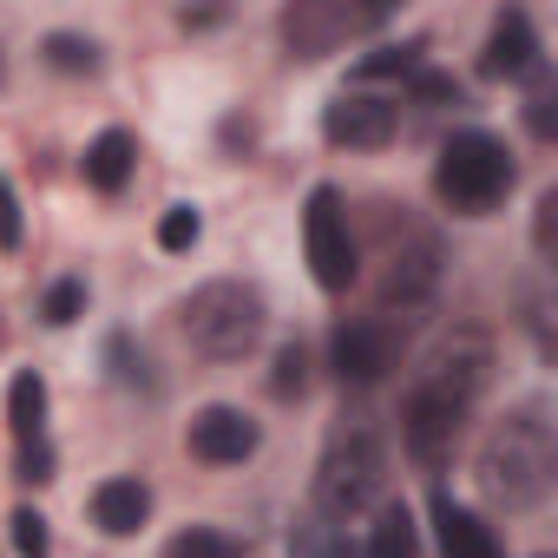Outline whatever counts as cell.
Here are the masks:
<instances>
[{
    "label": "cell",
    "mask_w": 558,
    "mask_h": 558,
    "mask_svg": "<svg viewBox=\"0 0 558 558\" xmlns=\"http://www.w3.org/2000/svg\"><path fill=\"white\" fill-rule=\"evenodd\" d=\"M486 362H493L486 342H480V336H460V342H447V349L421 368V381L408 388V401H401V440H408V453H414L421 466H440V460L453 453V434H460L473 395L486 388Z\"/></svg>",
    "instance_id": "obj_1"
},
{
    "label": "cell",
    "mask_w": 558,
    "mask_h": 558,
    "mask_svg": "<svg viewBox=\"0 0 558 558\" xmlns=\"http://www.w3.org/2000/svg\"><path fill=\"white\" fill-rule=\"evenodd\" d=\"M551 473H558V440H551L545 408L506 414V421L486 434V447H480V486H486L506 512H532V506L551 493Z\"/></svg>",
    "instance_id": "obj_2"
},
{
    "label": "cell",
    "mask_w": 558,
    "mask_h": 558,
    "mask_svg": "<svg viewBox=\"0 0 558 558\" xmlns=\"http://www.w3.org/2000/svg\"><path fill=\"white\" fill-rule=\"evenodd\" d=\"M178 323H184V342H191L197 355H210V362H243V355L263 342L269 310H263V290L236 283V276H217V283H204V290L184 296Z\"/></svg>",
    "instance_id": "obj_3"
},
{
    "label": "cell",
    "mask_w": 558,
    "mask_h": 558,
    "mask_svg": "<svg viewBox=\"0 0 558 558\" xmlns=\"http://www.w3.org/2000/svg\"><path fill=\"white\" fill-rule=\"evenodd\" d=\"M381 486H388L381 434H375L368 421L336 427V434H329V447H323V466H316V512L342 525V519L368 512V506L381 499Z\"/></svg>",
    "instance_id": "obj_4"
},
{
    "label": "cell",
    "mask_w": 558,
    "mask_h": 558,
    "mask_svg": "<svg viewBox=\"0 0 558 558\" xmlns=\"http://www.w3.org/2000/svg\"><path fill=\"white\" fill-rule=\"evenodd\" d=\"M434 191L447 210L460 217H486L506 204L512 191V151L493 138V132H453L440 145V165H434Z\"/></svg>",
    "instance_id": "obj_5"
},
{
    "label": "cell",
    "mask_w": 558,
    "mask_h": 558,
    "mask_svg": "<svg viewBox=\"0 0 558 558\" xmlns=\"http://www.w3.org/2000/svg\"><path fill=\"white\" fill-rule=\"evenodd\" d=\"M303 243H310V269L329 296H342L355 283V230H349V210H342V191L336 184H316L310 191V210H303Z\"/></svg>",
    "instance_id": "obj_6"
},
{
    "label": "cell",
    "mask_w": 558,
    "mask_h": 558,
    "mask_svg": "<svg viewBox=\"0 0 558 558\" xmlns=\"http://www.w3.org/2000/svg\"><path fill=\"white\" fill-rule=\"evenodd\" d=\"M395 125H401V112L381 93H336L323 106V138L329 145H349V151H381L395 138Z\"/></svg>",
    "instance_id": "obj_7"
},
{
    "label": "cell",
    "mask_w": 558,
    "mask_h": 558,
    "mask_svg": "<svg viewBox=\"0 0 558 558\" xmlns=\"http://www.w3.org/2000/svg\"><path fill=\"white\" fill-rule=\"evenodd\" d=\"M395 362H401V336H395L388 316H362V323H342V329H336V375H342V381L368 388V381H381Z\"/></svg>",
    "instance_id": "obj_8"
},
{
    "label": "cell",
    "mask_w": 558,
    "mask_h": 558,
    "mask_svg": "<svg viewBox=\"0 0 558 558\" xmlns=\"http://www.w3.org/2000/svg\"><path fill=\"white\" fill-rule=\"evenodd\" d=\"M434 283H440V243H434L427 230H408L401 243H388L381 303H401V310H414V303H427V296H434Z\"/></svg>",
    "instance_id": "obj_9"
},
{
    "label": "cell",
    "mask_w": 558,
    "mask_h": 558,
    "mask_svg": "<svg viewBox=\"0 0 558 558\" xmlns=\"http://www.w3.org/2000/svg\"><path fill=\"white\" fill-rule=\"evenodd\" d=\"M538 34H532V14L525 8H499L493 27H486V47H480V73L486 80H525L538 66Z\"/></svg>",
    "instance_id": "obj_10"
},
{
    "label": "cell",
    "mask_w": 558,
    "mask_h": 558,
    "mask_svg": "<svg viewBox=\"0 0 558 558\" xmlns=\"http://www.w3.org/2000/svg\"><path fill=\"white\" fill-rule=\"evenodd\" d=\"M381 14H349V8H323V0H296V8L283 14V40L290 53L316 60V53H336L355 27H375Z\"/></svg>",
    "instance_id": "obj_11"
},
{
    "label": "cell",
    "mask_w": 558,
    "mask_h": 558,
    "mask_svg": "<svg viewBox=\"0 0 558 558\" xmlns=\"http://www.w3.org/2000/svg\"><path fill=\"white\" fill-rule=\"evenodd\" d=\"M256 440H263V434H256V421H250L243 408H223V401H217V408H204V414L191 421V453H197V460H210V466H236V460H250V453H256Z\"/></svg>",
    "instance_id": "obj_12"
},
{
    "label": "cell",
    "mask_w": 558,
    "mask_h": 558,
    "mask_svg": "<svg viewBox=\"0 0 558 558\" xmlns=\"http://www.w3.org/2000/svg\"><path fill=\"white\" fill-rule=\"evenodd\" d=\"M145 519H151V486H145V480L119 473V480H99V486H93V525H99L106 538H132Z\"/></svg>",
    "instance_id": "obj_13"
},
{
    "label": "cell",
    "mask_w": 558,
    "mask_h": 558,
    "mask_svg": "<svg viewBox=\"0 0 558 558\" xmlns=\"http://www.w3.org/2000/svg\"><path fill=\"white\" fill-rule=\"evenodd\" d=\"M434 532H440V558H506L493 525L480 512H466L460 499H447V493H434Z\"/></svg>",
    "instance_id": "obj_14"
},
{
    "label": "cell",
    "mask_w": 558,
    "mask_h": 558,
    "mask_svg": "<svg viewBox=\"0 0 558 558\" xmlns=\"http://www.w3.org/2000/svg\"><path fill=\"white\" fill-rule=\"evenodd\" d=\"M80 165H86V184L112 197V191H125V184H132V171H138V138L112 125V132H99V138L86 145V158H80Z\"/></svg>",
    "instance_id": "obj_15"
},
{
    "label": "cell",
    "mask_w": 558,
    "mask_h": 558,
    "mask_svg": "<svg viewBox=\"0 0 558 558\" xmlns=\"http://www.w3.org/2000/svg\"><path fill=\"white\" fill-rule=\"evenodd\" d=\"M362 558H421V532H414V512H408L401 499H388V506L375 512Z\"/></svg>",
    "instance_id": "obj_16"
},
{
    "label": "cell",
    "mask_w": 558,
    "mask_h": 558,
    "mask_svg": "<svg viewBox=\"0 0 558 558\" xmlns=\"http://www.w3.org/2000/svg\"><path fill=\"white\" fill-rule=\"evenodd\" d=\"M8 427H14V440H47V381L34 368H21L8 381Z\"/></svg>",
    "instance_id": "obj_17"
},
{
    "label": "cell",
    "mask_w": 558,
    "mask_h": 558,
    "mask_svg": "<svg viewBox=\"0 0 558 558\" xmlns=\"http://www.w3.org/2000/svg\"><path fill=\"white\" fill-rule=\"evenodd\" d=\"M427 66V47L421 40H401V47H375L355 60V80H414Z\"/></svg>",
    "instance_id": "obj_18"
},
{
    "label": "cell",
    "mask_w": 558,
    "mask_h": 558,
    "mask_svg": "<svg viewBox=\"0 0 558 558\" xmlns=\"http://www.w3.org/2000/svg\"><path fill=\"white\" fill-rule=\"evenodd\" d=\"M525 80H532V99H525V125H532V138H551V132H558V80H551V66H545V60H538Z\"/></svg>",
    "instance_id": "obj_19"
},
{
    "label": "cell",
    "mask_w": 558,
    "mask_h": 558,
    "mask_svg": "<svg viewBox=\"0 0 558 558\" xmlns=\"http://www.w3.org/2000/svg\"><path fill=\"white\" fill-rule=\"evenodd\" d=\"M165 558H243V545H236L230 532H217V525H184V532L165 545Z\"/></svg>",
    "instance_id": "obj_20"
},
{
    "label": "cell",
    "mask_w": 558,
    "mask_h": 558,
    "mask_svg": "<svg viewBox=\"0 0 558 558\" xmlns=\"http://www.w3.org/2000/svg\"><path fill=\"white\" fill-rule=\"evenodd\" d=\"M47 66L53 73H99V47L86 40V34H47Z\"/></svg>",
    "instance_id": "obj_21"
},
{
    "label": "cell",
    "mask_w": 558,
    "mask_h": 558,
    "mask_svg": "<svg viewBox=\"0 0 558 558\" xmlns=\"http://www.w3.org/2000/svg\"><path fill=\"white\" fill-rule=\"evenodd\" d=\"M80 316H86V283H80V276H60V283L47 290V303H40V323L47 329H66Z\"/></svg>",
    "instance_id": "obj_22"
},
{
    "label": "cell",
    "mask_w": 558,
    "mask_h": 558,
    "mask_svg": "<svg viewBox=\"0 0 558 558\" xmlns=\"http://www.w3.org/2000/svg\"><path fill=\"white\" fill-rule=\"evenodd\" d=\"M197 236H204V217H197V204H171V210L158 217V250L184 256V250H191Z\"/></svg>",
    "instance_id": "obj_23"
},
{
    "label": "cell",
    "mask_w": 558,
    "mask_h": 558,
    "mask_svg": "<svg viewBox=\"0 0 558 558\" xmlns=\"http://www.w3.org/2000/svg\"><path fill=\"white\" fill-rule=\"evenodd\" d=\"M8 525H14V551H21V558H47V551H53V532H47V519H40L34 506H21Z\"/></svg>",
    "instance_id": "obj_24"
},
{
    "label": "cell",
    "mask_w": 558,
    "mask_h": 558,
    "mask_svg": "<svg viewBox=\"0 0 558 558\" xmlns=\"http://www.w3.org/2000/svg\"><path fill=\"white\" fill-rule=\"evenodd\" d=\"M303 381H310V355H303V342L276 349V375H269V388L290 401V395H303Z\"/></svg>",
    "instance_id": "obj_25"
},
{
    "label": "cell",
    "mask_w": 558,
    "mask_h": 558,
    "mask_svg": "<svg viewBox=\"0 0 558 558\" xmlns=\"http://www.w3.org/2000/svg\"><path fill=\"white\" fill-rule=\"evenodd\" d=\"M414 99H421V106H460V80L421 66V73H414Z\"/></svg>",
    "instance_id": "obj_26"
},
{
    "label": "cell",
    "mask_w": 558,
    "mask_h": 558,
    "mask_svg": "<svg viewBox=\"0 0 558 558\" xmlns=\"http://www.w3.org/2000/svg\"><path fill=\"white\" fill-rule=\"evenodd\" d=\"M106 362H112V375H119L125 388H145V355L132 362V342H125V336H112V342H106Z\"/></svg>",
    "instance_id": "obj_27"
},
{
    "label": "cell",
    "mask_w": 558,
    "mask_h": 558,
    "mask_svg": "<svg viewBox=\"0 0 558 558\" xmlns=\"http://www.w3.org/2000/svg\"><path fill=\"white\" fill-rule=\"evenodd\" d=\"M21 480L27 486H47L53 480V447L47 440H21Z\"/></svg>",
    "instance_id": "obj_28"
},
{
    "label": "cell",
    "mask_w": 558,
    "mask_h": 558,
    "mask_svg": "<svg viewBox=\"0 0 558 558\" xmlns=\"http://www.w3.org/2000/svg\"><path fill=\"white\" fill-rule=\"evenodd\" d=\"M0 250H21V197H14V184L0 178Z\"/></svg>",
    "instance_id": "obj_29"
},
{
    "label": "cell",
    "mask_w": 558,
    "mask_h": 558,
    "mask_svg": "<svg viewBox=\"0 0 558 558\" xmlns=\"http://www.w3.org/2000/svg\"><path fill=\"white\" fill-rule=\"evenodd\" d=\"M551 236H558V191L538 197V256H551Z\"/></svg>",
    "instance_id": "obj_30"
}]
</instances>
